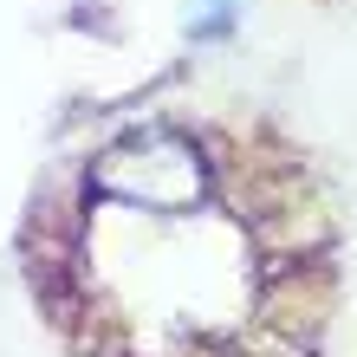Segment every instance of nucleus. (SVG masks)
Instances as JSON below:
<instances>
[{
    "instance_id": "nucleus-1",
    "label": "nucleus",
    "mask_w": 357,
    "mask_h": 357,
    "mask_svg": "<svg viewBox=\"0 0 357 357\" xmlns=\"http://www.w3.org/2000/svg\"><path fill=\"white\" fill-rule=\"evenodd\" d=\"M234 7H241V0H188V20H195L202 39H215V33L234 26Z\"/></svg>"
}]
</instances>
